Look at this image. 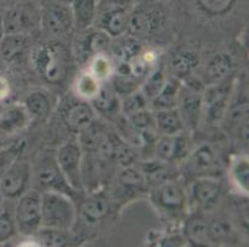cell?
Masks as SVG:
<instances>
[{"label": "cell", "instance_id": "obj_1", "mask_svg": "<svg viewBox=\"0 0 249 247\" xmlns=\"http://www.w3.org/2000/svg\"><path fill=\"white\" fill-rule=\"evenodd\" d=\"M31 63L47 83L58 84L67 76L70 56L66 47L58 42L38 44L31 51Z\"/></svg>", "mask_w": 249, "mask_h": 247}, {"label": "cell", "instance_id": "obj_2", "mask_svg": "<svg viewBox=\"0 0 249 247\" xmlns=\"http://www.w3.org/2000/svg\"><path fill=\"white\" fill-rule=\"evenodd\" d=\"M76 221V208L70 196L47 190L41 194V226L70 230Z\"/></svg>", "mask_w": 249, "mask_h": 247}, {"label": "cell", "instance_id": "obj_3", "mask_svg": "<svg viewBox=\"0 0 249 247\" xmlns=\"http://www.w3.org/2000/svg\"><path fill=\"white\" fill-rule=\"evenodd\" d=\"M35 180L42 192L53 190L72 197L74 190L65 180L62 172L57 165L56 152L46 151L37 158L35 167Z\"/></svg>", "mask_w": 249, "mask_h": 247}, {"label": "cell", "instance_id": "obj_4", "mask_svg": "<svg viewBox=\"0 0 249 247\" xmlns=\"http://www.w3.org/2000/svg\"><path fill=\"white\" fill-rule=\"evenodd\" d=\"M14 219L17 229L22 235H35L41 228V194L25 192L20 196Z\"/></svg>", "mask_w": 249, "mask_h": 247}, {"label": "cell", "instance_id": "obj_5", "mask_svg": "<svg viewBox=\"0 0 249 247\" xmlns=\"http://www.w3.org/2000/svg\"><path fill=\"white\" fill-rule=\"evenodd\" d=\"M82 151L81 145L78 141H72L63 144L60 148L56 151V160L57 165L62 172L65 180L67 181L70 187L74 190H82Z\"/></svg>", "mask_w": 249, "mask_h": 247}, {"label": "cell", "instance_id": "obj_6", "mask_svg": "<svg viewBox=\"0 0 249 247\" xmlns=\"http://www.w3.org/2000/svg\"><path fill=\"white\" fill-rule=\"evenodd\" d=\"M31 167L28 161L15 158L0 178V193L4 198L15 199L28 192Z\"/></svg>", "mask_w": 249, "mask_h": 247}, {"label": "cell", "instance_id": "obj_7", "mask_svg": "<svg viewBox=\"0 0 249 247\" xmlns=\"http://www.w3.org/2000/svg\"><path fill=\"white\" fill-rule=\"evenodd\" d=\"M154 205L167 215H178L186 205L185 189L173 181L156 185L151 193Z\"/></svg>", "mask_w": 249, "mask_h": 247}, {"label": "cell", "instance_id": "obj_8", "mask_svg": "<svg viewBox=\"0 0 249 247\" xmlns=\"http://www.w3.org/2000/svg\"><path fill=\"white\" fill-rule=\"evenodd\" d=\"M41 24L45 31L51 35H66L73 25L71 9L60 3L49 4L42 11Z\"/></svg>", "mask_w": 249, "mask_h": 247}, {"label": "cell", "instance_id": "obj_9", "mask_svg": "<svg viewBox=\"0 0 249 247\" xmlns=\"http://www.w3.org/2000/svg\"><path fill=\"white\" fill-rule=\"evenodd\" d=\"M61 116L72 131L80 132L94 120V109L89 103L77 99H67L61 105Z\"/></svg>", "mask_w": 249, "mask_h": 247}, {"label": "cell", "instance_id": "obj_10", "mask_svg": "<svg viewBox=\"0 0 249 247\" xmlns=\"http://www.w3.org/2000/svg\"><path fill=\"white\" fill-rule=\"evenodd\" d=\"M189 152V139L182 132L162 135L156 141V156L165 162L174 163L186 157Z\"/></svg>", "mask_w": 249, "mask_h": 247}, {"label": "cell", "instance_id": "obj_11", "mask_svg": "<svg viewBox=\"0 0 249 247\" xmlns=\"http://www.w3.org/2000/svg\"><path fill=\"white\" fill-rule=\"evenodd\" d=\"M180 104V112L183 122L191 126L196 125L200 114L201 104H202V87L197 84H189L186 90H181L178 94V105Z\"/></svg>", "mask_w": 249, "mask_h": 247}, {"label": "cell", "instance_id": "obj_12", "mask_svg": "<svg viewBox=\"0 0 249 247\" xmlns=\"http://www.w3.org/2000/svg\"><path fill=\"white\" fill-rule=\"evenodd\" d=\"M161 24V15L158 10L137 9L129 14L128 31L133 36H148Z\"/></svg>", "mask_w": 249, "mask_h": 247}, {"label": "cell", "instance_id": "obj_13", "mask_svg": "<svg viewBox=\"0 0 249 247\" xmlns=\"http://www.w3.org/2000/svg\"><path fill=\"white\" fill-rule=\"evenodd\" d=\"M228 93H230V88H227V85L221 84L219 82L216 84H211V87L202 94V103L206 104L207 116L211 121L219 120L225 114L227 109Z\"/></svg>", "mask_w": 249, "mask_h": 247}, {"label": "cell", "instance_id": "obj_14", "mask_svg": "<svg viewBox=\"0 0 249 247\" xmlns=\"http://www.w3.org/2000/svg\"><path fill=\"white\" fill-rule=\"evenodd\" d=\"M4 33H25L33 26L34 14L24 5H17L9 9L1 19Z\"/></svg>", "mask_w": 249, "mask_h": 247}, {"label": "cell", "instance_id": "obj_15", "mask_svg": "<svg viewBox=\"0 0 249 247\" xmlns=\"http://www.w3.org/2000/svg\"><path fill=\"white\" fill-rule=\"evenodd\" d=\"M222 192L221 182L216 178L203 177L192 184L191 193L195 201L201 207L210 208L216 204Z\"/></svg>", "mask_w": 249, "mask_h": 247}, {"label": "cell", "instance_id": "obj_16", "mask_svg": "<svg viewBox=\"0 0 249 247\" xmlns=\"http://www.w3.org/2000/svg\"><path fill=\"white\" fill-rule=\"evenodd\" d=\"M92 106H93L94 110L99 112L104 116H118L121 104H119L117 92H115L112 84L106 83V84L99 87L98 93L92 99Z\"/></svg>", "mask_w": 249, "mask_h": 247}, {"label": "cell", "instance_id": "obj_17", "mask_svg": "<svg viewBox=\"0 0 249 247\" xmlns=\"http://www.w3.org/2000/svg\"><path fill=\"white\" fill-rule=\"evenodd\" d=\"M154 120L156 130L161 135H174L182 132L185 129V122L178 108L158 110L154 115Z\"/></svg>", "mask_w": 249, "mask_h": 247}, {"label": "cell", "instance_id": "obj_18", "mask_svg": "<svg viewBox=\"0 0 249 247\" xmlns=\"http://www.w3.org/2000/svg\"><path fill=\"white\" fill-rule=\"evenodd\" d=\"M129 14L122 6L112 8L102 15V30L110 37H119L128 31Z\"/></svg>", "mask_w": 249, "mask_h": 247}, {"label": "cell", "instance_id": "obj_19", "mask_svg": "<svg viewBox=\"0 0 249 247\" xmlns=\"http://www.w3.org/2000/svg\"><path fill=\"white\" fill-rule=\"evenodd\" d=\"M28 112L21 106H11L0 115V136H10L28 125Z\"/></svg>", "mask_w": 249, "mask_h": 247}, {"label": "cell", "instance_id": "obj_20", "mask_svg": "<svg viewBox=\"0 0 249 247\" xmlns=\"http://www.w3.org/2000/svg\"><path fill=\"white\" fill-rule=\"evenodd\" d=\"M73 24L78 30H86L93 24L97 15V0H71Z\"/></svg>", "mask_w": 249, "mask_h": 247}, {"label": "cell", "instance_id": "obj_21", "mask_svg": "<svg viewBox=\"0 0 249 247\" xmlns=\"http://www.w3.org/2000/svg\"><path fill=\"white\" fill-rule=\"evenodd\" d=\"M109 213V201L103 194H94L86 200L81 209V215L87 224H97Z\"/></svg>", "mask_w": 249, "mask_h": 247}, {"label": "cell", "instance_id": "obj_22", "mask_svg": "<svg viewBox=\"0 0 249 247\" xmlns=\"http://www.w3.org/2000/svg\"><path fill=\"white\" fill-rule=\"evenodd\" d=\"M233 61L227 53H218L211 58V61L206 66V81L211 84L219 83L227 78L232 72Z\"/></svg>", "mask_w": 249, "mask_h": 247}, {"label": "cell", "instance_id": "obj_23", "mask_svg": "<svg viewBox=\"0 0 249 247\" xmlns=\"http://www.w3.org/2000/svg\"><path fill=\"white\" fill-rule=\"evenodd\" d=\"M109 47L110 36L103 30L88 33L80 41V53L85 57L104 53Z\"/></svg>", "mask_w": 249, "mask_h": 247}, {"label": "cell", "instance_id": "obj_24", "mask_svg": "<svg viewBox=\"0 0 249 247\" xmlns=\"http://www.w3.org/2000/svg\"><path fill=\"white\" fill-rule=\"evenodd\" d=\"M78 133H80L78 144L81 145V148L85 151H89V152H94L99 144L104 140V137L108 135V131L102 122L94 119L89 125L86 126Z\"/></svg>", "mask_w": 249, "mask_h": 247}, {"label": "cell", "instance_id": "obj_25", "mask_svg": "<svg viewBox=\"0 0 249 247\" xmlns=\"http://www.w3.org/2000/svg\"><path fill=\"white\" fill-rule=\"evenodd\" d=\"M142 172L145 177L146 183L151 182L155 183L156 185L173 181L174 173H175L173 168L170 167V163L161 160L145 162V165L142 166Z\"/></svg>", "mask_w": 249, "mask_h": 247}, {"label": "cell", "instance_id": "obj_26", "mask_svg": "<svg viewBox=\"0 0 249 247\" xmlns=\"http://www.w3.org/2000/svg\"><path fill=\"white\" fill-rule=\"evenodd\" d=\"M28 37L25 33H9L0 40V57L13 61L21 56L26 49Z\"/></svg>", "mask_w": 249, "mask_h": 247}, {"label": "cell", "instance_id": "obj_27", "mask_svg": "<svg viewBox=\"0 0 249 247\" xmlns=\"http://www.w3.org/2000/svg\"><path fill=\"white\" fill-rule=\"evenodd\" d=\"M178 94H180V85L176 79H170L165 82L164 87L159 94L153 99V105L156 110L161 109H171L178 106Z\"/></svg>", "mask_w": 249, "mask_h": 247}, {"label": "cell", "instance_id": "obj_28", "mask_svg": "<svg viewBox=\"0 0 249 247\" xmlns=\"http://www.w3.org/2000/svg\"><path fill=\"white\" fill-rule=\"evenodd\" d=\"M186 236L194 245L205 244L208 239V224L205 216L201 214H195L189 217L186 223Z\"/></svg>", "mask_w": 249, "mask_h": 247}, {"label": "cell", "instance_id": "obj_29", "mask_svg": "<svg viewBox=\"0 0 249 247\" xmlns=\"http://www.w3.org/2000/svg\"><path fill=\"white\" fill-rule=\"evenodd\" d=\"M112 53L114 54L117 60H119V62H125V61H130L142 53V45L132 35L121 40L118 44L113 45Z\"/></svg>", "mask_w": 249, "mask_h": 247}, {"label": "cell", "instance_id": "obj_30", "mask_svg": "<svg viewBox=\"0 0 249 247\" xmlns=\"http://www.w3.org/2000/svg\"><path fill=\"white\" fill-rule=\"evenodd\" d=\"M198 63L197 56L194 52H180L171 60L170 67L178 78H186Z\"/></svg>", "mask_w": 249, "mask_h": 247}, {"label": "cell", "instance_id": "obj_31", "mask_svg": "<svg viewBox=\"0 0 249 247\" xmlns=\"http://www.w3.org/2000/svg\"><path fill=\"white\" fill-rule=\"evenodd\" d=\"M118 183L125 190H142L145 188L146 180L142 169L134 166L123 167L118 176Z\"/></svg>", "mask_w": 249, "mask_h": 247}, {"label": "cell", "instance_id": "obj_32", "mask_svg": "<svg viewBox=\"0 0 249 247\" xmlns=\"http://www.w3.org/2000/svg\"><path fill=\"white\" fill-rule=\"evenodd\" d=\"M25 108L26 112L30 113L38 119H44L47 116L51 109V101L49 95L44 92H33L25 100Z\"/></svg>", "mask_w": 249, "mask_h": 247}, {"label": "cell", "instance_id": "obj_33", "mask_svg": "<svg viewBox=\"0 0 249 247\" xmlns=\"http://www.w3.org/2000/svg\"><path fill=\"white\" fill-rule=\"evenodd\" d=\"M69 230H62V229H55V228H40L36 232L38 237V241L41 242V245L49 247H61L66 246L69 244Z\"/></svg>", "mask_w": 249, "mask_h": 247}, {"label": "cell", "instance_id": "obj_34", "mask_svg": "<svg viewBox=\"0 0 249 247\" xmlns=\"http://www.w3.org/2000/svg\"><path fill=\"white\" fill-rule=\"evenodd\" d=\"M196 6L208 16H222L234 6L237 0H194Z\"/></svg>", "mask_w": 249, "mask_h": 247}, {"label": "cell", "instance_id": "obj_35", "mask_svg": "<svg viewBox=\"0 0 249 247\" xmlns=\"http://www.w3.org/2000/svg\"><path fill=\"white\" fill-rule=\"evenodd\" d=\"M114 158L122 167L133 166L137 161V153L128 141L114 135Z\"/></svg>", "mask_w": 249, "mask_h": 247}, {"label": "cell", "instance_id": "obj_36", "mask_svg": "<svg viewBox=\"0 0 249 247\" xmlns=\"http://www.w3.org/2000/svg\"><path fill=\"white\" fill-rule=\"evenodd\" d=\"M214 152L208 146H202L192 156V166L195 171H211L217 165Z\"/></svg>", "mask_w": 249, "mask_h": 247}, {"label": "cell", "instance_id": "obj_37", "mask_svg": "<svg viewBox=\"0 0 249 247\" xmlns=\"http://www.w3.org/2000/svg\"><path fill=\"white\" fill-rule=\"evenodd\" d=\"M146 104H148V99L145 98V95L142 92H133L125 95V99L122 104V112L126 117H129L145 110Z\"/></svg>", "mask_w": 249, "mask_h": 247}, {"label": "cell", "instance_id": "obj_38", "mask_svg": "<svg viewBox=\"0 0 249 247\" xmlns=\"http://www.w3.org/2000/svg\"><path fill=\"white\" fill-rule=\"evenodd\" d=\"M99 87L101 84H99L98 79L94 78L90 73H86L77 79L76 92L81 98L93 99L94 95L98 93Z\"/></svg>", "mask_w": 249, "mask_h": 247}, {"label": "cell", "instance_id": "obj_39", "mask_svg": "<svg viewBox=\"0 0 249 247\" xmlns=\"http://www.w3.org/2000/svg\"><path fill=\"white\" fill-rule=\"evenodd\" d=\"M232 178L234 184L243 193H248V183H249V168L248 160L239 158L235 161L232 167Z\"/></svg>", "mask_w": 249, "mask_h": 247}, {"label": "cell", "instance_id": "obj_40", "mask_svg": "<svg viewBox=\"0 0 249 247\" xmlns=\"http://www.w3.org/2000/svg\"><path fill=\"white\" fill-rule=\"evenodd\" d=\"M93 60L90 62V69L89 73L94 77V78L101 81H106L108 77H110L113 72L112 62L107 56H104V53L97 54L93 56Z\"/></svg>", "mask_w": 249, "mask_h": 247}, {"label": "cell", "instance_id": "obj_41", "mask_svg": "<svg viewBox=\"0 0 249 247\" xmlns=\"http://www.w3.org/2000/svg\"><path fill=\"white\" fill-rule=\"evenodd\" d=\"M166 78H165L164 73L161 71H156L154 73H151L149 76V78L146 79L145 84L142 87V93L145 95V98L148 100H153L156 95L159 94L160 90L164 87Z\"/></svg>", "mask_w": 249, "mask_h": 247}, {"label": "cell", "instance_id": "obj_42", "mask_svg": "<svg viewBox=\"0 0 249 247\" xmlns=\"http://www.w3.org/2000/svg\"><path fill=\"white\" fill-rule=\"evenodd\" d=\"M17 232L15 219L8 212H0V244L9 241Z\"/></svg>", "mask_w": 249, "mask_h": 247}, {"label": "cell", "instance_id": "obj_43", "mask_svg": "<svg viewBox=\"0 0 249 247\" xmlns=\"http://www.w3.org/2000/svg\"><path fill=\"white\" fill-rule=\"evenodd\" d=\"M138 79L130 76H122V74H115L112 81V85L117 94L128 95L130 93L135 92L137 89Z\"/></svg>", "mask_w": 249, "mask_h": 247}, {"label": "cell", "instance_id": "obj_44", "mask_svg": "<svg viewBox=\"0 0 249 247\" xmlns=\"http://www.w3.org/2000/svg\"><path fill=\"white\" fill-rule=\"evenodd\" d=\"M231 234V228L226 221H214L213 224L208 225V236L214 241H222L228 237Z\"/></svg>", "mask_w": 249, "mask_h": 247}, {"label": "cell", "instance_id": "obj_45", "mask_svg": "<svg viewBox=\"0 0 249 247\" xmlns=\"http://www.w3.org/2000/svg\"><path fill=\"white\" fill-rule=\"evenodd\" d=\"M22 146H24V144L19 142V145H17V146H13L9 149H6V151L0 152V178H1L3 173L5 172V169L9 167V165L18 157L20 147Z\"/></svg>", "mask_w": 249, "mask_h": 247}, {"label": "cell", "instance_id": "obj_46", "mask_svg": "<svg viewBox=\"0 0 249 247\" xmlns=\"http://www.w3.org/2000/svg\"><path fill=\"white\" fill-rule=\"evenodd\" d=\"M10 95V83L5 77L0 76V103Z\"/></svg>", "mask_w": 249, "mask_h": 247}, {"label": "cell", "instance_id": "obj_47", "mask_svg": "<svg viewBox=\"0 0 249 247\" xmlns=\"http://www.w3.org/2000/svg\"><path fill=\"white\" fill-rule=\"evenodd\" d=\"M128 1L129 0H110V3L115 4V5H118V6H122L123 4L128 3Z\"/></svg>", "mask_w": 249, "mask_h": 247}, {"label": "cell", "instance_id": "obj_48", "mask_svg": "<svg viewBox=\"0 0 249 247\" xmlns=\"http://www.w3.org/2000/svg\"><path fill=\"white\" fill-rule=\"evenodd\" d=\"M5 35V33H4V29H3V24H1V19H0V40H1V37H3V36Z\"/></svg>", "mask_w": 249, "mask_h": 247}, {"label": "cell", "instance_id": "obj_49", "mask_svg": "<svg viewBox=\"0 0 249 247\" xmlns=\"http://www.w3.org/2000/svg\"><path fill=\"white\" fill-rule=\"evenodd\" d=\"M1 208H3V196L0 193V212H1Z\"/></svg>", "mask_w": 249, "mask_h": 247}, {"label": "cell", "instance_id": "obj_50", "mask_svg": "<svg viewBox=\"0 0 249 247\" xmlns=\"http://www.w3.org/2000/svg\"><path fill=\"white\" fill-rule=\"evenodd\" d=\"M0 58H1V57H0Z\"/></svg>", "mask_w": 249, "mask_h": 247}]
</instances>
